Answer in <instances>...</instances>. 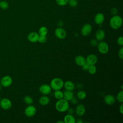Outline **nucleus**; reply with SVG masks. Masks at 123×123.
<instances>
[{
  "instance_id": "1",
  "label": "nucleus",
  "mask_w": 123,
  "mask_h": 123,
  "mask_svg": "<svg viewBox=\"0 0 123 123\" xmlns=\"http://www.w3.org/2000/svg\"><path fill=\"white\" fill-rule=\"evenodd\" d=\"M123 24V19L122 17L118 15H113L110 19L109 25L110 27L114 30L119 29Z\"/></svg>"
},
{
  "instance_id": "2",
  "label": "nucleus",
  "mask_w": 123,
  "mask_h": 123,
  "mask_svg": "<svg viewBox=\"0 0 123 123\" xmlns=\"http://www.w3.org/2000/svg\"><path fill=\"white\" fill-rule=\"evenodd\" d=\"M55 106L58 111L60 112H64L66 111L69 107V101L63 98L59 99L56 102Z\"/></svg>"
},
{
  "instance_id": "3",
  "label": "nucleus",
  "mask_w": 123,
  "mask_h": 123,
  "mask_svg": "<svg viewBox=\"0 0 123 123\" xmlns=\"http://www.w3.org/2000/svg\"><path fill=\"white\" fill-rule=\"evenodd\" d=\"M64 82L63 80L59 77H55L53 78L50 83V86L51 89L54 90H61L63 87Z\"/></svg>"
},
{
  "instance_id": "4",
  "label": "nucleus",
  "mask_w": 123,
  "mask_h": 123,
  "mask_svg": "<svg viewBox=\"0 0 123 123\" xmlns=\"http://www.w3.org/2000/svg\"><path fill=\"white\" fill-rule=\"evenodd\" d=\"M97 47L99 52L103 54L107 53L109 50V46L108 44L103 40L99 41L98 43Z\"/></svg>"
},
{
  "instance_id": "5",
  "label": "nucleus",
  "mask_w": 123,
  "mask_h": 123,
  "mask_svg": "<svg viewBox=\"0 0 123 123\" xmlns=\"http://www.w3.org/2000/svg\"><path fill=\"white\" fill-rule=\"evenodd\" d=\"M37 112V109L35 106L31 105H28L25 109L24 113L25 115L27 117H32L34 116Z\"/></svg>"
},
{
  "instance_id": "6",
  "label": "nucleus",
  "mask_w": 123,
  "mask_h": 123,
  "mask_svg": "<svg viewBox=\"0 0 123 123\" xmlns=\"http://www.w3.org/2000/svg\"><path fill=\"white\" fill-rule=\"evenodd\" d=\"M12 83V79L9 75H5L0 80V85L4 87L10 86Z\"/></svg>"
},
{
  "instance_id": "7",
  "label": "nucleus",
  "mask_w": 123,
  "mask_h": 123,
  "mask_svg": "<svg viewBox=\"0 0 123 123\" xmlns=\"http://www.w3.org/2000/svg\"><path fill=\"white\" fill-rule=\"evenodd\" d=\"M0 106L3 110H9L12 106V101L8 98H3L0 101Z\"/></svg>"
},
{
  "instance_id": "8",
  "label": "nucleus",
  "mask_w": 123,
  "mask_h": 123,
  "mask_svg": "<svg viewBox=\"0 0 123 123\" xmlns=\"http://www.w3.org/2000/svg\"><path fill=\"white\" fill-rule=\"evenodd\" d=\"M54 34L56 37L60 39H63L65 38L67 35L66 31L62 27H57L55 30Z\"/></svg>"
},
{
  "instance_id": "9",
  "label": "nucleus",
  "mask_w": 123,
  "mask_h": 123,
  "mask_svg": "<svg viewBox=\"0 0 123 123\" xmlns=\"http://www.w3.org/2000/svg\"><path fill=\"white\" fill-rule=\"evenodd\" d=\"M92 30V26L89 24H86L83 25L81 29V33L82 36L86 37L90 35Z\"/></svg>"
},
{
  "instance_id": "10",
  "label": "nucleus",
  "mask_w": 123,
  "mask_h": 123,
  "mask_svg": "<svg viewBox=\"0 0 123 123\" xmlns=\"http://www.w3.org/2000/svg\"><path fill=\"white\" fill-rule=\"evenodd\" d=\"M51 87L49 85L44 84L41 85L39 87V91L43 95H48L51 91Z\"/></svg>"
},
{
  "instance_id": "11",
  "label": "nucleus",
  "mask_w": 123,
  "mask_h": 123,
  "mask_svg": "<svg viewBox=\"0 0 123 123\" xmlns=\"http://www.w3.org/2000/svg\"><path fill=\"white\" fill-rule=\"evenodd\" d=\"M98 57L94 54H90L88 55L86 58V62L90 65H95L98 62Z\"/></svg>"
},
{
  "instance_id": "12",
  "label": "nucleus",
  "mask_w": 123,
  "mask_h": 123,
  "mask_svg": "<svg viewBox=\"0 0 123 123\" xmlns=\"http://www.w3.org/2000/svg\"><path fill=\"white\" fill-rule=\"evenodd\" d=\"M39 35L36 32H32L28 34L27 37L28 40L31 43H36L38 41Z\"/></svg>"
},
{
  "instance_id": "13",
  "label": "nucleus",
  "mask_w": 123,
  "mask_h": 123,
  "mask_svg": "<svg viewBox=\"0 0 123 123\" xmlns=\"http://www.w3.org/2000/svg\"><path fill=\"white\" fill-rule=\"evenodd\" d=\"M104 101L108 105H112L114 104L116 101L115 97L111 94H108L104 96Z\"/></svg>"
},
{
  "instance_id": "14",
  "label": "nucleus",
  "mask_w": 123,
  "mask_h": 123,
  "mask_svg": "<svg viewBox=\"0 0 123 123\" xmlns=\"http://www.w3.org/2000/svg\"><path fill=\"white\" fill-rule=\"evenodd\" d=\"M75 113L78 116H83L86 112V108L85 106L82 104H78L75 110Z\"/></svg>"
},
{
  "instance_id": "15",
  "label": "nucleus",
  "mask_w": 123,
  "mask_h": 123,
  "mask_svg": "<svg viewBox=\"0 0 123 123\" xmlns=\"http://www.w3.org/2000/svg\"><path fill=\"white\" fill-rule=\"evenodd\" d=\"M105 20V16L104 14L101 12L97 13L94 17V22L98 25H101Z\"/></svg>"
},
{
  "instance_id": "16",
  "label": "nucleus",
  "mask_w": 123,
  "mask_h": 123,
  "mask_svg": "<svg viewBox=\"0 0 123 123\" xmlns=\"http://www.w3.org/2000/svg\"><path fill=\"white\" fill-rule=\"evenodd\" d=\"M95 36L97 41H102L105 37V32L103 29H99L96 32Z\"/></svg>"
},
{
  "instance_id": "17",
  "label": "nucleus",
  "mask_w": 123,
  "mask_h": 123,
  "mask_svg": "<svg viewBox=\"0 0 123 123\" xmlns=\"http://www.w3.org/2000/svg\"><path fill=\"white\" fill-rule=\"evenodd\" d=\"M50 102V98L47 95H43L38 99V103L40 105L46 106L49 104Z\"/></svg>"
},
{
  "instance_id": "18",
  "label": "nucleus",
  "mask_w": 123,
  "mask_h": 123,
  "mask_svg": "<svg viewBox=\"0 0 123 123\" xmlns=\"http://www.w3.org/2000/svg\"><path fill=\"white\" fill-rule=\"evenodd\" d=\"M63 87L66 90L73 91L75 89V85L72 81L67 80L64 82Z\"/></svg>"
},
{
  "instance_id": "19",
  "label": "nucleus",
  "mask_w": 123,
  "mask_h": 123,
  "mask_svg": "<svg viewBox=\"0 0 123 123\" xmlns=\"http://www.w3.org/2000/svg\"><path fill=\"white\" fill-rule=\"evenodd\" d=\"M74 61L75 63L80 66L84 64L86 62V58L82 55H77L75 57Z\"/></svg>"
},
{
  "instance_id": "20",
  "label": "nucleus",
  "mask_w": 123,
  "mask_h": 123,
  "mask_svg": "<svg viewBox=\"0 0 123 123\" xmlns=\"http://www.w3.org/2000/svg\"><path fill=\"white\" fill-rule=\"evenodd\" d=\"M63 121L64 123H75L76 120L74 117L70 114H67L63 118Z\"/></svg>"
},
{
  "instance_id": "21",
  "label": "nucleus",
  "mask_w": 123,
  "mask_h": 123,
  "mask_svg": "<svg viewBox=\"0 0 123 123\" xmlns=\"http://www.w3.org/2000/svg\"><path fill=\"white\" fill-rule=\"evenodd\" d=\"M74 97V93L73 91L69 90H65L63 92V98L69 101Z\"/></svg>"
},
{
  "instance_id": "22",
  "label": "nucleus",
  "mask_w": 123,
  "mask_h": 123,
  "mask_svg": "<svg viewBox=\"0 0 123 123\" xmlns=\"http://www.w3.org/2000/svg\"><path fill=\"white\" fill-rule=\"evenodd\" d=\"M86 97V92L82 90H80L78 91L76 94V97L77 99L80 100L84 99Z\"/></svg>"
},
{
  "instance_id": "23",
  "label": "nucleus",
  "mask_w": 123,
  "mask_h": 123,
  "mask_svg": "<svg viewBox=\"0 0 123 123\" xmlns=\"http://www.w3.org/2000/svg\"><path fill=\"white\" fill-rule=\"evenodd\" d=\"M54 96L56 99L57 100L63 98V92L61 90H54Z\"/></svg>"
},
{
  "instance_id": "24",
  "label": "nucleus",
  "mask_w": 123,
  "mask_h": 123,
  "mask_svg": "<svg viewBox=\"0 0 123 123\" xmlns=\"http://www.w3.org/2000/svg\"><path fill=\"white\" fill-rule=\"evenodd\" d=\"M48 33V28L45 26H41L38 30V34L39 36H46Z\"/></svg>"
},
{
  "instance_id": "25",
  "label": "nucleus",
  "mask_w": 123,
  "mask_h": 123,
  "mask_svg": "<svg viewBox=\"0 0 123 123\" xmlns=\"http://www.w3.org/2000/svg\"><path fill=\"white\" fill-rule=\"evenodd\" d=\"M24 101L26 105H28L32 104L34 102V100L32 97H31L30 96L27 95L24 98Z\"/></svg>"
},
{
  "instance_id": "26",
  "label": "nucleus",
  "mask_w": 123,
  "mask_h": 123,
  "mask_svg": "<svg viewBox=\"0 0 123 123\" xmlns=\"http://www.w3.org/2000/svg\"><path fill=\"white\" fill-rule=\"evenodd\" d=\"M116 100L118 101L120 103H123V90L119 91L116 96Z\"/></svg>"
},
{
  "instance_id": "27",
  "label": "nucleus",
  "mask_w": 123,
  "mask_h": 123,
  "mask_svg": "<svg viewBox=\"0 0 123 123\" xmlns=\"http://www.w3.org/2000/svg\"><path fill=\"white\" fill-rule=\"evenodd\" d=\"M9 4L6 0L0 1V8L2 10H6L9 8Z\"/></svg>"
},
{
  "instance_id": "28",
  "label": "nucleus",
  "mask_w": 123,
  "mask_h": 123,
  "mask_svg": "<svg viewBox=\"0 0 123 123\" xmlns=\"http://www.w3.org/2000/svg\"><path fill=\"white\" fill-rule=\"evenodd\" d=\"M87 71L90 74H94L97 72V67L95 65H90Z\"/></svg>"
},
{
  "instance_id": "29",
  "label": "nucleus",
  "mask_w": 123,
  "mask_h": 123,
  "mask_svg": "<svg viewBox=\"0 0 123 123\" xmlns=\"http://www.w3.org/2000/svg\"><path fill=\"white\" fill-rule=\"evenodd\" d=\"M68 0H56V3L61 6H63L68 3Z\"/></svg>"
},
{
  "instance_id": "30",
  "label": "nucleus",
  "mask_w": 123,
  "mask_h": 123,
  "mask_svg": "<svg viewBox=\"0 0 123 123\" xmlns=\"http://www.w3.org/2000/svg\"><path fill=\"white\" fill-rule=\"evenodd\" d=\"M68 3L72 7H75L77 6L78 2L77 0H68Z\"/></svg>"
},
{
  "instance_id": "31",
  "label": "nucleus",
  "mask_w": 123,
  "mask_h": 123,
  "mask_svg": "<svg viewBox=\"0 0 123 123\" xmlns=\"http://www.w3.org/2000/svg\"><path fill=\"white\" fill-rule=\"evenodd\" d=\"M47 39V37L45 36H39L38 39V41L40 43H44L46 42Z\"/></svg>"
},
{
  "instance_id": "32",
  "label": "nucleus",
  "mask_w": 123,
  "mask_h": 123,
  "mask_svg": "<svg viewBox=\"0 0 123 123\" xmlns=\"http://www.w3.org/2000/svg\"><path fill=\"white\" fill-rule=\"evenodd\" d=\"M117 43L119 46H122L123 45V37L122 36H120L118 37L117 39Z\"/></svg>"
},
{
  "instance_id": "33",
  "label": "nucleus",
  "mask_w": 123,
  "mask_h": 123,
  "mask_svg": "<svg viewBox=\"0 0 123 123\" xmlns=\"http://www.w3.org/2000/svg\"><path fill=\"white\" fill-rule=\"evenodd\" d=\"M118 57L120 59L122 60L123 59V48L122 46L120 48L118 51Z\"/></svg>"
},
{
  "instance_id": "34",
  "label": "nucleus",
  "mask_w": 123,
  "mask_h": 123,
  "mask_svg": "<svg viewBox=\"0 0 123 123\" xmlns=\"http://www.w3.org/2000/svg\"><path fill=\"white\" fill-rule=\"evenodd\" d=\"M90 65L89 64H88L87 62H85L84 64H83L81 67H82V68L83 70L84 71H87L89 68V67Z\"/></svg>"
},
{
  "instance_id": "35",
  "label": "nucleus",
  "mask_w": 123,
  "mask_h": 123,
  "mask_svg": "<svg viewBox=\"0 0 123 123\" xmlns=\"http://www.w3.org/2000/svg\"><path fill=\"white\" fill-rule=\"evenodd\" d=\"M111 14L112 15H117V13H118V10L115 7H113L112 8L111 10Z\"/></svg>"
},
{
  "instance_id": "36",
  "label": "nucleus",
  "mask_w": 123,
  "mask_h": 123,
  "mask_svg": "<svg viewBox=\"0 0 123 123\" xmlns=\"http://www.w3.org/2000/svg\"><path fill=\"white\" fill-rule=\"evenodd\" d=\"M90 45L93 46V47H95L96 46H97L98 45V41L96 39H92L90 42Z\"/></svg>"
},
{
  "instance_id": "37",
  "label": "nucleus",
  "mask_w": 123,
  "mask_h": 123,
  "mask_svg": "<svg viewBox=\"0 0 123 123\" xmlns=\"http://www.w3.org/2000/svg\"><path fill=\"white\" fill-rule=\"evenodd\" d=\"M67 111L68 114H72V115H73V114L74 112V109H73L72 108H70V107L68 108Z\"/></svg>"
},
{
  "instance_id": "38",
  "label": "nucleus",
  "mask_w": 123,
  "mask_h": 123,
  "mask_svg": "<svg viewBox=\"0 0 123 123\" xmlns=\"http://www.w3.org/2000/svg\"><path fill=\"white\" fill-rule=\"evenodd\" d=\"M70 101L72 103L74 104H76L78 102V100H77V98H76L75 97H73L70 100Z\"/></svg>"
},
{
  "instance_id": "39",
  "label": "nucleus",
  "mask_w": 123,
  "mask_h": 123,
  "mask_svg": "<svg viewBox=\"0 0 123 123\" xmlns=\"http://www.w3.org/2000/svg\"><path fill=\"white\" fill-rule=\"evenodd\" d=\"M119 112L121 113V114H123V104L122 103L119 107Z\"/></svg>"
},
{
  "instance_id": "40",
  "label": "nucleus",
  "mask_w": 123,
  "mask_h": 123,
  "mask_svg": "<svg viewBox=\"0 0 123 123\" xmlns=\"http://www.w3.org/2000/svg\"><path fill=\"white\" fill-rule=\"evenodd\" d=\"M57 25H58V26L59 27H62L63 25V22L61 20L59 21L57 23Z\"/></svg>"
},
{
  "instance_id": "41",
  "label": "nucleus",
  "mask_w": 123,
  "mask_h": 123,
  "mask_svg": "<svg viewBox=\"0 0 123 123\" xmlns=\"http://www.w3.org/2000/svg\"><path fill=\"white\" fill-rule=\"evenodd\" d=\"M77 123H83V121L81 119H78V120L77 121Z\"/></svg>"
},
{
  "instance_id": "42",
  "label": "nucleus",
  "mask_w": 123,
  "mask_h": 123,
  "mask_svg": "<svg viewBox=\"0 0 123 123\" xmlns=\"http://www.w3.org/2000/svg\"><path fill=\"white\" fill-rule=\"evenodd\" d=\"M57 123H64L63 121H58L57 122Z\"/></svg>"
},
{
  "instance_id": "43",
  "label": "nucleus",
  "mask_w": 123,
  "mask_h": 123,
  "mask_svg": "<svg viewBox=\"0 0 123 123\" xmlns=\"http://www.w3.org/2000/svg\"><path fill=\"white\" fill-rule=\"evenodd\" d=\"M1 86L0 85V91H1Z\"/></svg>"
},
{
  "instance_id": "44",
  "label": "nucleus",
  "mask_w": 123,
  "mask_h": 123,
  "mask_svg": "<svg viewBox=\"0 0 123 123\" xmlns=\"http://www.w3.org/2000/svg\"><path fill=\"white\" fill-rule=\"evenodd\" d=\"M1 98H0V100H1Z\"/></svg>"
},
{
  "instance_id": "45",
  "label": "nucleus",
  "mask_w": 123,
  "mask_h": 123,
  "mask_svg": "<svg viewBox=\"0 0 123 123\" xmlns=\"http://www.w3.org/2000/svg\"></svg>"
}]
</instances>
